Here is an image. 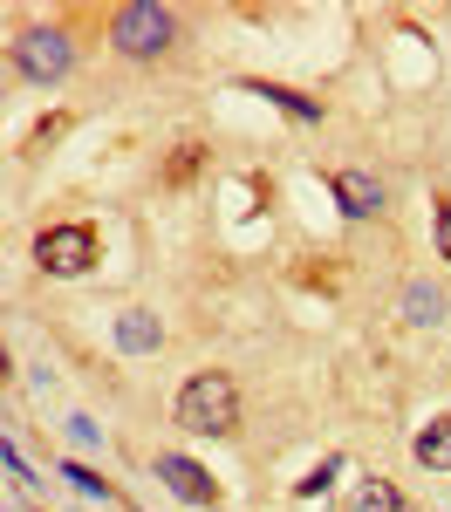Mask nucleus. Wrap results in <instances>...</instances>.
Here are the masks:
<instances>
[{
    "label": "nucleus",
    "instance_id": "nucleus-1",
    "mask_svg": "<svg viewBox=\"0 0 451 512\" xmlns=\"http://www.w3.org/2000/svg\"><path fill=\"white\" fill-rule=\"evenodd\" d=\"M240 424V390L226 369H199L185 390H178V431L192 437H226Z\"/></svg>",
    "mask_w": 451,
    "mask_h": 512
},
{
    "label": "nucleus",
    "instance_id": "nucleus-2",
    "mask_svg": "<svg viewBox=\"0 0 451 512\" xmlns=\"http://www.w3.org/2000/svg\"><path fill=\"white\" fill-rule=\"evenodd\" d=\"M171 7H158V0H130V7H117L110 14V41H117V55H164L171 48Z\"/></svg>",
    "mask_w": 451,
    "mask_h": 512
},
{
    "label": "nucleus",
    "instance_id": "nucleus-3",
    "mask_svg": "<svg viewBox=\"0 0 451 512\" xmlns=\"http://www.w3.org/2000/svg\"><path fill=\"white\" fill-rule=\"evenodd\" d=\"M35 267L55 280H76L96 267V226H48L35 239Z\"/></svg>",
    "mask_w": 451,
    "mask_h": 512
},
{
    "label": "nucleus",
    "instance_id": "nucleus-4",
    "mask_svg": "<svg viewBox=\"0 0 451 512\" xmlns=\"http://www.w3.org/2000/svg\"><path fill=\"white\" fill-rule=\"evenodd\" d=\"M14 62H21L28 82H62L69 76V35L62 28H28V35L14 41Z\"/></svg>",
    "mask_w": 451,
    "mask_h": 512
},
{
    "label": "nucleus",
    "instance_id": "nucleus-5",
    "mask_svg": "<svg viewBox=\"0 0 451 512\" xmlns=\"http://www.w3.org/2000/svg\"><path fill=\"white\" fill-rule=\"evenodd\" d=\"M328 192H335V205H342L349 219H376V212H383V185H376L369 171H335Z\"/></svg>",
    "mask_w": 451,
    "mask_h": 512
},
{
    "label": "nucleus",
    "instance_id": "nucleus-6",
    "mask_svg": "<svg viewBox=\"0 0 451 512\" xmlns=\"http://www.w3.org/2000/svg\"><path fill=\"white\" fill-rule=\"evenodd\" d=\"M158 478L185 499V506H212V478H205V465H192V458H178V451H164L158 458Z\"/></svg>",
    "mask_w": 451,
    "mask_h": 512
},
{
    "label": "nucleus",
    "instance_id": "nucleus-7",
    "mask_svg": "<svg viewBox=\"0 0 451 512\" xmlns=\"http://www.w3.org/2000/svg\"><path fill=\"white\" fill-rule=\"evenodd\" d=\"M158 342H164L158 315H144V308H130V315H117V349H123V355H151Z\"/></svg>",
    "mask_w": 451,
    "mask_h": 512
},
{
    "label": "nucleus",
    "instance_id": "nucleus-8",
    "mask_svg": "<svg viewBox=\"0 0 451 512\" xmlns=\"http://www.w3.org/2000/svg\"><path fill=\"white\" fill-rule=\"evenodd\" d=\"M246 96H267V103L287 110L294 123H322V103H315V96H294V89H281V82H246Z\"/></svg>",
    "mask_w": 451,
    "mask_h": 512
},
{
    "label": "nucleus",
    "instance_id": "nucleus-9",
    "mask_svg": "<svg viewBox=\"0 0 451 512\" xmlns=\"http://www.w3.org/2000/svg\"><path fill=\"white\" fill-rule=\"evenodd\" d=\"M410 451H417V465H431V472H451V417H438V424H424Z\"/></svg>",
    "mask_w": 451,
    "mask_h": 512
},
{
    "label": "nucleus",
    "instance_id": "nucleus-10",
    "mask_svg": "<svg viewBox=\"0 0 451 512\" xmlns=\"http://www.w3.org/2000/svg\"><path fill=\"white\" fill-rule=\"evenodd\" d=\"M349 512H410L404 492L390 485V478H363L356 492H349Z\"/></svg>",
    "mask_w": 451,
    "mask_h": 512
},
{
    "label": "nucleus",
    "instance_id": "nucleus-11",
    "mask_svg": "<svg viewBox=\"0 0 451 512\" xmlns=\"http://www.w3.org/2000/svg\"><path fill=\"white\" fill-rule=\"evenodd\" d=\"M404 315L417 321V328L445 321V287H431V280H410V287H404Z\"/></svg>",
    "mask_w": 451,
    "mask_h": 512
},
{
    "label": "nucleus",
    "instance_id": "nucleus-12",
    "mask_svg": "<svg viewBox=\"0 0 451 512\" xmlns=\"http://www.w3.org/2000/svg\"><path fill=\"white\" fill-rule=\"evenodd\" d=\"M62 478L76 485L82 499H96V506H110V499H117V485H110V478H96V472H89V465H76V458L62 465Z\"/></svg>",
    "mask_w": 451,
    "mask_h": 512
},
{
    "label": "nucleus",
    "instance_id": "nucleus-13",
    "mask_svg": "<svg viewBox=\"0 0 451 512\" xmlns=\"http://www.w3.org/2000/svg\"><path fill=\"white\" fill-rule=\"evenodd\" d=\"M335 472H342V458H322V465H315V472L301 478L294 492H301V499H315V492H328V485H335Z\"/></svg>",
    "mask_w": 451,
    "mask_h": 512
},
{
    "label": "nucleus",
    "instance_id": "nucleus-14",
    "mask_svg": "<svg viewBox=\"0 0 451 512\" xmlns=\"http://www.w3.org/2000/svg\"><path fill=\"white\" fill-rule=\"evenodd\" d=\"M69 444H76V451H96V444H103V424H89V417H69Z\"/></svg>",
    "mask_w": 451,
    "mask_h": 512
},
{
    "label": "nucleus",
    "instance_id": "nucleus-15",
    "mask_svg": "<svg viewBox=\"0 0 451 512\" xmlns=\"http://www.w3.org/2000/svg\"><path fill=\"white\" fill-rule=\"evenodd\" d=\"M431 233H438V260H451V198L431 212Z\"/></svg>",
    "mask_w": 451,
    "mask_h": 512
},
{
    "label": "nucleus",
    "instance_id": "nucleus-16",
    "mask_svg": "<svg viewBox=\"0 0 451 512\" xmlns=\"http://www.w3.org/2000/svg\"><path fill=\"white\" fill-rule=\"evenodd\" d=\"M0 458H7V472H14V485H35V472H28V458H21V444H14V437H7V451H0Z\"/></svg>",
    "mask_w": 451,
    "mask_h": 512
}]
</instances>
